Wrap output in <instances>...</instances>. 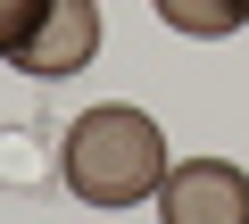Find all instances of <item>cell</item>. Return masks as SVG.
Returning a JSON list of instances; mask_svg holds the SVG:
<instances>
[{
  "mask_svg": "<svg viewBox=\"0 0 249 224\" xmlns=\"http://www.w3.org/2000/svg\"><path fill=\"white\" fill-rule=\"evenodd\" d=\"M158 25L191 34V42H224L232 25H249V0H150Z\"/></svg>",
  "mask_w": 249,
  "mask_h": 224,
  "instance_id": "4",
  "label": "cell"
},
{
  "mask_svg": "<svg viewBox=\"0 0 249 224\" xmlns=\"http://www.w3.org/2000/svg\"><path fill=\"white\" fill-rule=\"evenodd\" d=\"M158 216L166 224H249V174L232 158H183L158 183Z\"/></svg>",
  "mask_w": 249,
  "mask_h": 224,
  "instance_id": "2",
  "label": "cell"
},
{
  "mask_svg": "<svg viewBox=\"0 0 249 224\" xmlns=\"http://www.w3.org/2000/svg\"><path fill=\"white\" fill-rule=\"evenodd\" d=\"M100 58V0H42V17H34V34L9 50V67L17 75H75V67H91Z\"/></svg>",
  "mask_w": 249,
  "mask_h": 224,
  "instance_id": "3",
  "label": "cell"
},
{
  "mask_svg": "<svg viewBox=\"0 0 249 224\" xmlns=\"http://www.w3.org/2000/svg\"><path fill=\"white\" fill-rule=\"evenodd\" d=\"M34 17H42V0H0V58L34 34Z\"/></svg>",
  "mask_w": 249,
  "mask_h": 224,
  "instance_id": "5",
  "label": "cell"
},
{
  "mask_svg": "<svg viewBox=\"0 0 249 224\" xmlns=\"http://www.w3.org/2000/svg\"><path fill=\"white\" fill-rule=\"evenodd\" d=\"M58 174L83 207H133V199H158L166 183V133L142 117V108H83L67 150H58Z\"/></svg>",
  "mask_w": 249,
  "mask_h": 224,
  "instance_id": "1",
  "label": "cell"
}]
</instances>
